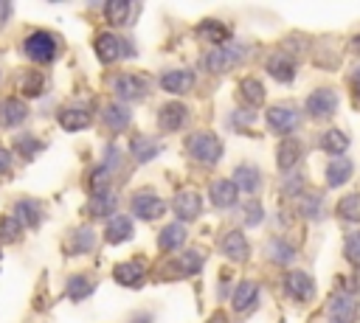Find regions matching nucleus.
Masks as SVG:
<instances>
[{"label": "nucleus", "instance_id": "nucleus-23", "mask_svg": "<svg viewBox=\"0 0 360 323\" xmlns=\"http://www.w3.org/2000/svg\"><path fill=\"white\" fill-rule=\"evenodd\" d=\"M93 242H96V236H93L90 228H76V230L65 239V253H70V256L90 253V250H93Z\"/></svg>", "mask_w": 360, "mask_h": 323}, {"label": "nucleus", "instance_id": "nucleus-26", "mask_svg": "<svg viewBox=\"0 0 360 323\" xmlns=\"http://www.w3.org/2000/svg\"><path fill=\"white\" fill-rule=\"evenodd\" d=\"M39 216H42V208L37 199H20L17 208H14V219L20 225H28V228H37L39 225Z\"/></svg>", "mask_w": 360, "mask_h": 323}, {"label": "nucleus", "instance_id": "nucleus-44", "mask_svg": "<svg viewBox=\"0 0 360 323\" xmlns=\"http://www.w3.org/2000/svg\"><path fill=\"white\" fill-rule=\"evenodd\" d=\"M22 90H25L28 95H37V93L42 90V81H39V76H25V79H22Z\"/></svg>", "mask_w": 360, "mask_h": 323}, {"label": "nucleus", "instance_id": "nucleus-48", "mask_svg": "<svg viewBox=\"0 0 360 323\" xmlns=\"http://www.w3.org/2000/svg\"><path fill=\"white\" fill-rule=\"evenodd\" d=\"M349 45H352V51H354V53H360V34H357V37H352V42H349Z\"/></svg>", "mask_w": 360, "mask_h": 323}, {"label": "nucleus", "instance_id": "nucleus-36", "mask_svg": "<svg viewBox=\"0 0 360 323\" xmlns=\"http://www.w3.org/2000/svg\"><path fill=\"white\" fill-rule=\"evenodd\" d=\"M93 281L90 278H84V275H70L68 278V284H65V289H68V295L73 298V301H82V298H87L90 292H93Z\"/></svg>", "mask_w": 360, "mask_h": 323}, {"label": "nucleus", "instance_id": "nucleus-39", "mask_svg": "<svg viewBox=\"0 0 360 323\" xmlns=\"http://www.w3.org/2000/svg\"><path fill=\"white\" fill-rule=\"evenodd\" d=\"M298 208H301V213H304L307 219H315V216L321 213V194H318V191H309V194H304Z\"/></svg>", "mask_w": 360, "mask_h": 323}, {"label": "nucleus", "instance_id": "nucleus-3", "mask_svg": "<svg viewBox=\"0 0 360 323\" xmlns=\"http://www.w3.org/2000/svg\"><path fill=\"white\" fill-rule=\"evenodd\" d=\"M22 51H25L28 59H34V62H39V65L53 62V56H56V37L48 34V31H34V34L25 37Z\"/></svg>", "mask_w": 360, "mask_h": 323}, {"label": "nucleus", "instance_id": "nucleus-29", "mask_svg": "<svg viewBox=\"0 0 360 323\" xmlns=\"http://www.w3.org/2000/svg\"><path fill=\"white\" fill-rule=\"evenodd\" d=\"M59 124H62L65 129H84V126L90 124V112L82 110V107H65V110L59 112Z\"/></svg>", "mask_w": 360, "mask_h": 323}, {"label": "nucleus", "instance_id": "nucleus-1", "mask_svg": "<svg viewBox=\"0 0 360 323\" xmlns=\"http://www.w3.org/2000/svg\"><path fill=\"white\" fill-rule=\"evenodd\" d=\"M186 149H188V154H191L197 163H202V166H214V163H219V157H222V140H219L214 132H194V135L188 138Z\"/></svg>", "mask_w": 360, "mask_h": 323}, {"label": "nucleus", "instance_id": "nucleus-20", "mask_svg": "<svg viewBox=\"0 0 360 323\" xmlns=\"http://www.w3.org/2000/svg\"><path fill=\"white\" fill-rule=\"evenodd\" d=\"M28 118V110L17 98H3L0 101V126H17Z\"/></svg>", "mask_w": 360, "mask_h": 323}, {"label": "nucleus", "instance_id": "nucleus-11", "mask_svg": "<svg viewBox=\"0 0 360 323\" xmlns=\"http://www.w3.org/2000/svg\"><path fill=\"white\" fill-rule=\"evenodd\" d=\"M112 90L121 98H143L146 95V81L135 73H121V76L112 79Z\"/></svg>", "mask_w": 360, "mask_h": 323}, {"label": "nucleus", "instance_id": "nucleus-25", "mask_svg": "<svg viewBox=\"0 0 360 323\" xmlns=\"http://www.w3.org/2000/svg\"><path fill=\"white\" fill-rule=\"evenodd\" d=\"M256 301H259V286H256L253 281H242V284H236V289H233V309H236V312H248V309H253Z\"/></svg>", "mask_w": 360, "mask_h": 323}, {"label": "nucleus", "instance_id": "nucleus-30", "mask_svg": "<svg viewBox=\"0 0 360 323\" xmlns=\"http://www.w3.org/2000/svg\"><path fill=\"white\" fill-rule=\"evenodd\" d=\"M129 236H132V222H129L127 216L110 219V225H107V230H104V239H107L110 244H118V242H124V239H129Z\"/></svg>", "mask_w": 360, "mask_h": 323}, {"label": "nucleus", "instance_id": "nucleus-6", "mask_svg": "<svg viewBox=\"0 0 360 323\" xmlns=\"http://www.w3.org/2000/svg\"><path fill=\"white\" fill-rule=\"evenodd\" d=\"M301 121V112L292 107V104H273L267 110V126L276 132V135H290Z\"/></svg>", "mask_w": 360, "mask_h": 323}, {"label": "nucleus", "instance_id": "nucleus-5", "mask_svg": "<svg viewBox=\"0 0 360 323\" xmlns=\"http://www.w3.org/2000/svg\"><path fill=\"white\" fill-rule=\"evenodd\" d=\"M245 59V48L242 45H219L205 56V67L211 73H225L231 67H236Z\"/></svg>", "mask_w": 360, "mask_h": 323}, {"label": "nucleus", "instance_id": "nucleus-35", "mask_svg": "<svg viewBox=\"0 0 360 323\" xmlns=\"http://www.w3.org/2000/svg\"><path fill=\"white\" fill-rule=\"evenodd\" d=\"M104 124H107L112 132L124 129V126L129 124V110H127V107H121V104H110V107L104 110Z\"/></svg>", "mask_w": 360, "mask_h": 323}, {"label": "nucleus", "instance_id": "nucleus-22", "mask_svg": "<svg viewBox=\"0 0 360 323\" xmlns=\"http://www.w3.org/2000/svg\"><path fill=\"white\" fill-rule=\"evenodd\" d=\"M90 216H107L115 211V191L112 188H96L93 197H90V205H87Z\"/></svg>", "mask_w": 360, "mask_h": 323}, {"label": "nucleus", "instance_id": "nucleus-7", "mask_svg": "<svg viewBox=\"0 0 360 323\" xmlns=\"http://www.w3.org/2000/svg\"><path fill=\"white\" fill-rule=\"evenodd\" d=\"M284 289H287L290 298H295V301H301V303H309V301L315 298V281H312V275H307L304 270H290V272L284 275Z\"/></svg>", "mask_w": 360, "mask_h": 323}, {"label": "nucleus", "instance_id": "nucleus-15", "mask_svg": "<svg viewBox=\"0 0 360 323\" xmlns=\"http://www.w3.org/2000/svg\"><path fill=\"white\" fill-rule=\"evenodd\" d=\"M236 194H239V188H236L233 180H214L211 191H208V197H211V202L217 208H233L236 205Z\"/></svg>", "mask_w": 360, "mask_h": 323}, {"label": "nucleus", "instance_id": "nucleus-24", "mask_svg": "<svg viewBox=\"0 0 360 323\" xmlns=\"http://www.w3.org/2000/svg\"><path fill=\"white\" fill-rule=\"evenodd\" d=\"M318 146H321L323 152L335 154V157H343V152L349 149V135H343L340 129H326V132H321Z\"/></svg>", "mask_w": 360, "mask_h": 323}, {"label": "nucleus", "instance_id": "nucleus-19", "mask_svg": "<svg viewBox=\"0 0 360 323\" xmlns=\"http://www.w3.org/2000/svg\"><path fill=\"white\" fill-rule=\"evenodd\" d=\"M160 87L166 93H188L194 87V73L191 70H169V73H163Z\"/></svg>", "mask_w": 360, "mask_h": 323}, {"label": "nucleus", "instance_id": "nucleus-43", "mask_svg": "<svg viewBox=\"0 0 360 323\" xmlns=\"http://www.w3.org/2000/svg\"><path fill=\"white\" fill-rule=\"evenodd\" d=\"M20 222L14 219V216H8L6 222H3V230H0V239H6V242H11V239H17V233H20Z\"/></svg>", "mask_w": 360, "mask_h": 323}, {"label": "nucleus", "instance_id": "nucleus-8", "mask_svg": "<svg viewBox=\"0 0 360 323\" xmlns=\"http://www.w3.org/2000/svg\"><path fill=\"white\" fill-rule=\"evenodd\" d=\"M96 53H98V59H101L104 65H112V62H118L121 56H129L132 48H129V42H124V39L115 37V34H101V37L96 39Z\"/></svg>", "mask_w": 360, "mask_h": 323}, {"label": "nucleus", "instance_id": "nucleus-41", "mask_svg": "<svg viewBox=\"0 0 360 323\" xmlns=\"http://www.w3.org/2000/svg\"><path fill=\"white\" fill-rule=\"evenodd\" d=\"M42 143L39 140H34L31 135H22V138H17V149L22 152V157H34V152L39 149Z\"/></svg>", "mask_w": 360, "mask_h": 323}, {"label": "nucleus", "instance_id": "nucleus-12", "mask_svg": "<svg viewBox=\"0 0 360 323\" xmlns=\"http://www.w3.org/2000/svg\"><path fill=\"white\" fill-rule=\"evenodd\" d=\"M301 157H304V146H301L298 138H284V140L278 143V149H276V163H278L281 171L295 169V163H298Z\"/></svg>", "mask_w": 360, "mask_h": 323}, {"label": "nucleus", "instance_id": "nucleus-49", "mask_svg": "<svg viewBox=\"0 0 360 323\" xmlns=\"http://www.w3.org/2000/svg\"><path fill=\"white\" fill-rule=\"evenodd\" d=\"M208 323H228V320H225V315H219V312H217V315H214Z\"/></svg>", "mask_w": 360, "mask_h": 323}, {"label": "nucleus", "instance_id": "nucleus-47", "mask_svg": "<svg viewBox=\"0 0 360 323\" xmlns=\"http://www.w3.org/2000/svg\"><path fill=\"white\" fill-rule=\"evenodd\" d=\"M132 323H152V317H149V315H135Z\"/></svg>", "mask_w": 360, "mask_h": 323}, {"label": "nucleus", "instance_id": "nucleus-32", "mask_svg": "<svg viewBox=\"0 0 360 323\" xmlns=\"http://www.w3.org/2000/svg\"><path fill=\"white\" fill-rule=\"evenodd\" d=\"M132 154L138 157V163H146V160H152L155 154H158V140H152V138H143V135H138V138H132Z\"/></svg>", "mask_w": 360, "mask_h": 323}, {"label": "nucleus", "instance_id": "nucleus-40", "mask_svg": "<svg viewBox=\"0 0 360 323\" xmlns=\"http://www.w3.org/2000/svg\"><path fill=\"white\" fill-rule=\"evenodd\" d=\"M129 3H110L107 8H104V14H107V20L112 22V25H124L127 22V17H129Z\"/></svg>", "mask_w": 360, "mask_h": 323}, {"label": "nucleus", "instance_id": "nucleus-42", "mask_svg": "<svg viewBox=\"0 0 360 323\" xmlns=\"http://www.w3.org/2000/svg\"><path fill=\"white\" fill-rule=\"evenodd\" d=\"M262 216H264V213H262V205H259L256 199L245 205V225H259Z\"/></svg>", "mask_w": 360, "mask_h": 323}, {"label": "nucleus", "instance_id": "nucleus-18", "mask_svg": "<svg viewBox=\"0 0 360 323\" xmlns=\"http://www.w3.org/2000/svg\"><path fill=\"white\" fill-rule=\"evenodd\" d=\"M233 183H236L239 191L253 194V191H259V185H262V171H259L256 166H250V163H242V166L233 169Z\"/></svg>", "mask_w": 360, "mask_h": 323}, {"label": "nucleus", "instance_id": "nucleus-14", "mask_svg": "<svg viewBox=\"0 0 360 323\" xmlns=\"http://www.w3.org/2000/svg\"><path fill=\"white\" fill-rule=\"evenodd\" d=\"M267 73H270L276 81L290 84V81L295 79V62H292L284 51H278V53H273V56L267 59Z\"/></svg>", "mask_w": 360, "mask_h": 323}, {"label": "nucleus", "instance_id": "nucleus-2", "mask_svg": "<svg viewBox=\"0 0 360 323\" xmlns=\"http://www.w3.org/2000/svg\"><path fill=\"white\" fill-rule=\"evenodd\" d=\"M304 110H307V115L315 118V121L332 118V115L338 112V93H335L332 87H318V90H312V93L307 95Z\"/></svg>", "mask_w": 360, "mask_h": 323}, {"label": "nucleus", "instance_id": "nucleus-17", "mask_svg": "<svg viewBox=\"0 0 360 323\" xmlns=\"http://www.w3.org/2000/svg\"><path fill=\"white\" fill-rule=\"evenodd\" d=\"M219 250L231 258V261H245L248 258V239L239 233V230H228L225 236H222V242H219Z\"/></svg>", "mask_w": 360, "mask_h": 323}, {"label": "nucleus", "instance_id": "nucleus-28", "mask_svg": "<svg viewBox=\"0 0 360 323\" xmlns=\"http://www.w3.org/2000/svg\"><path fill=\"white\" fill-rule=\"evenodd\" d=\"M239 95L248 107H259L264 101V87H262L259 79H242L239 81Z\"/></svg>", "mask_w": 360, "mask_h": 323}, {"label": "nucleus", "instance_id": "nucleus-37", "mask_svg": "<svg viewBox=\"0 0 360 323\" xmlns=\"http://www.w3.org/2000/svg\"><path fill=\"white\" fill-rule=\"evenodd\" d=\"M267 256H270L276 264H290V261H292V256H295V250H292L287 242L273 239V242H270V247H267Z\"/></svg>", "mask_w": 360, "mask_h": 323}, {"label": "nucleus", "instance_id": "nucleus-16", "mask_svg": "<svg viewBox=\"0 0 360 323\" xmlns=\"http://www.w3.org/2000/svg\"><path fill=\"white\" fill-rule=\"evenodd\" d=\"M112 278H115L121 286H141L143 278H146V270H143L141 261H124V264H115Z\"/></svg>", "mask_w": 360, "mask_h": 323}, {"label": "nucleus", "instance_id": "nucleus-45", "mask_svg": "<svg viewBox=\"0 0 360 323\" xmlns=\"http://www.w3.org/2000/svg\"><path fill=\"white\" fill-rule=\"evenodd\" d=\"M8 171H11V154L0 146V177H6Z\"/></svg>", "mask_w": 360, "mask_h": 323}, {"label": "nucleus", "instance_id": "nucleus-21", "mask_svg": "<svg viewBox=\"0 0 360 323\" xmlns=\"http://www.w3.org/2000/svg\"><path fill=\"white\" fill-rule=\"evenodd\" d=\"M186 121H188V110H186L183 104H166V107L160 110V115H158V124H160L166 132L180 129Z\"/></svg>", "mask_w": 360, "mask_h": 323}, {"label": "nucleus", "instance_id": "nucleus-13", "mask_svg": "<svg viewBox=\"0 0 360 323\" xmlns=\"http://www.w3.org/2000/svg\"><path fill=\"white\" fill-rule=\"evenodd\" d=\"M352 171H354V166H352L349 157H332V160L326 163V169H323L326 185H329V188H340V185L352 177Z\"/></svg>", "mask_w": 360, "mask_h": 323}, {"label": "nucleus", "instance_id": "nucleus-4", "mask_svg": "<svg viewBox=\"0 0 360 323\" xmlns=\"http://www.w3.org/2000/svg\"><path fill=\"white\" fill-rule=\"evenodd\" d=\"M329 323H354L360 317V303L352 292H335L329 298Z\"/></svg>", "mask_w": 360, "mask_h": 323}, {"label": "nucleus", "instance_id": "nucleus-46", "mask_svg": "<svg viewBox=\"0 0 360 323\" xmlns=\"http://www.w3.org/2000/svg\"><path fill=\"white\" fill-rule=\"evenodd\" d=\"M349 87H352V90H354V95L360 98V65H357V67L349 73Z\"/></svg>", "mask_w": 360, "mask_h": 323}, {"label": "nucleus", "instance_id": "nucleus-33", "mask_svg": "<svg viewBox=\"0 0 360 323\" xmlns=\"http://www.w3.org/2000/svg\"><path fill=\"white\" fill-rule=\"evenodd\" d=\"M174 270H177V275H194V272L202 270V256H200L197 250H186V253L174 261Z\"/></svg>", "mask_w": 360, "mask_h": 323}, {"label": "nucleus", "instance_id": "nucleus-34", "mask_svg": "<svg viewBox=\"0 0 360 323\" xmlns=\"http://www.w3.org/2000/svg\"><path fill=\"white\" fill-rule=\"evenodd\" d=\"M338 219L343 222H360V194H349L338 202Z\"/></svg>", "mask_w": 360, "mask_h": 323}, {"label": "nucleus", "instance_id": "nucleus-9", "mask_svg": "<svg viewBox=\"0 0 360 323\" xmlns=\"http://www.w3.org/2000/svg\"><path fill=\"white\" fill-rule=\"evenodd\" d=\"M132 213L138 216V219H158L163 211H166V205H163V199L158 197V194H152V191H138V194H132Z\"/></svg>", "mask_w": 360, "mask_h": 323}, {"label": "nucleus", "instance_id": "nucleus-31", "mask_svg": "<svg viewBox=\"0 0 360 323\" xmlns=\"http://www.w3.org/2000/svg\"><path fill=\"white\" fill-rule=\"evenodd\" d=\"M197 31H200V37H202V39L214 42L217 48H219V45H222V42L228 39V34H231V31H228V28H225L222 22H217V20H205V22H202V25H200Z\"/></svg>", "mask_w": 360, "mask_h": 323}, {"label": "nucleus", "instance_id": "nucleus-27", "mask_svg": "<svg viewBox=\"0 0 360 323\" xmlns=\"http://www.w3.org/2000/svg\"><path fill=\"white\" fill-rule=\"evenodd\" d=\"M183 242H186V228H183L180 222H172V225H166V228L160 230V236H158V244H160V250H177Z\"/></svg>", "mask_w": 360, "mask_h": 323}, {"label": "nucleus", "instance_id": "nucleus-10", "mask_svg": "<svg viewBox=\"0 0 360 323\" xmlns=\"http://www.w3.org/2000/svg\"><path fill=\"white\" fill-rule=\"evenodd\" d=\"M200 211H202V199H200L197 191L186 188V191H180V194L174 197V213L180 216V222H191V219H197Z\"/></svg>", "mask_w": 360, "mask_h": 323}, {"label": "nucleus", "instance_id": "nucleus-38", "mask_svg": "<svg viewBox=\"0 0 360 323\" xmlns=\"http://www.w3.org/2000/svg\"><path fill=\"white\" fill-rule=\"evenodd\" d=\"M343 256L360 267V230H352L346 239H343Z\"/></svg>", "mask_w": 360, "mask_h": 323}]
</instances>
